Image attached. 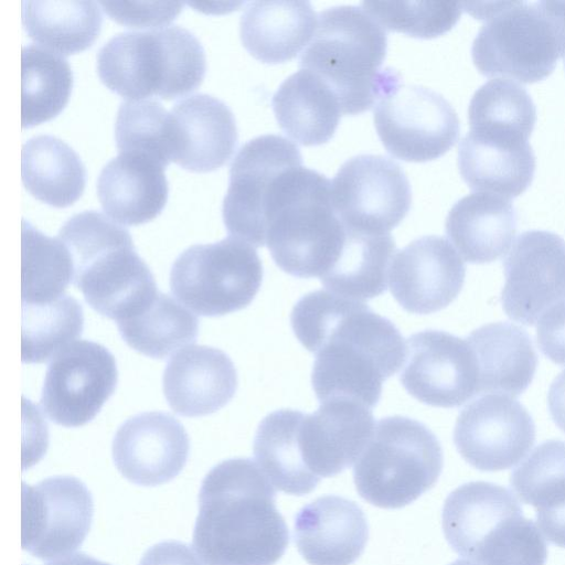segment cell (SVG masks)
<instances>
[{
    "label": "cell",
    "mask_w": 565,
    "mask_h": 565,
    "mask_svg": "<svg viewBox=\"0 0 565 565\" xmlns=\"http://www.w3.org/2000/svg\"><path fill=\"white\" fill-rule=\"evenodd\" d=\"M290 323L299 342L316 354L311 383L320 403L342 398L374 407L384 381L406 359V342L391 320L329 290L302 296Z\"/></svg>",
    "instance_id": "6da1fadb"
},
{
    "label": "cell",
    "mask_w": 565,
    "mask_h": 565,
    "mask_svg": "<svg viewBox=\"0 0 565 565\" xmlns=\"http://www.w3.org/2000/svg\"><path fill=\"white\" fill-rule=\"evenodd\" d=\"M274 486L248 458L226 459L203 478L192 544L207 565H274L289 544Z\"/></svg>",
    "instance_id": "7a4b0ae2"
},
{
    "label": "cell",
    "mask_w": 565,
    "mask_h": 565,
    "mask_svg": "<svg viewBox=\"0 0 565 565\" xmlns=\"http://www.w3.org/2000/svg\"><path fill=\"white\" fill-rule=\"evenodd\" d=\"M266 245L285 273L320 279L338 262L348 228L331 199V182L302 163L273 182L266 204Z\"/></svg>",
    "instance_id": "3957f363"
},
{
    "label": "cell",
    "mask_w": 565,
    "mask_h": 565,
    "mask_svg": "<svg viewBox=\"0 0 565 565\" xmlns=\"http://www.w3.org/2000/svg\"><path fill=\"white\" fill-rule=\"evenodd\" d=\"M57 237L70 253L73 284L102 316L118 322L158 291L128 230L102 212L86 210L72 215Z\"/></svg>",
    "instance_id": "277c9868"
},
{
    "label": "cell",
    "mask_w": 565,
    "mask_h": 565,
    "mask_svg": "<svg viewBox=\"0 0 565 565\" xmlns=\"http://www.w3.org/2000/svg\"><path fill=\"white\" fill-rule=\"evenodd\" d=\"M386 49L384 29L363 8L337 6L319 13L300 66L335 93L343 115H358L399 81L393 70L382 68Z\"/></svg>",
    "instance_id": "5b68a950"
},
{
    "label": "cell",
    "mask_w": 565,
    "mask_h": 565,
    "mask_svg": "<svg viewBox=\"0 0 565 565\" xmlns=\"http://www.w3.org/2000/svg\"><path fill=\"white\" fill-rule=\"evenodd\" d=\"M483 19L471 56L484 76L534 83L548 76L565 55V1L465 2Z\"/></svg>",
    "instance_id": "8992f818"
},
{
    "label": "cell",
    "mask_w": 565,
    "mask_h": 565,
    "mask_svg": "<svg viewBox=\"0 0 565 565\" xmlns=\"http://www.w3.org/2000/svg\"><path fill=\"white\" fill-rule=\"evenodd\" d=\"M441 524L451 548L476 565H544L546 543L508 489L486 481L456 488Z\"/></svg>",
    "instance_id": "52a82bcc"
},
{
    "label": "cell",
    "mask_w": 565,
    "mask_h": 565,
    "mask_svg": "<svg viewBox=\"0 0 565 565\" xmlns=\"http://www.w3.org/2000/svg\"><path fill=\"white\" fill-rule=\"evenodd\" d=\"M205 71L200 40L177 24L116 33L97 52L100 81L130 99L180 97L201 84Z\"/></svg>",
    "instance_id": "ba28073f"
},
{
    "label": "cell",
    "mask_w": 565,
    "mask_h": 565,
    "mask_svg": "<svg viewBox=\"0 0 565 565\" xmlns=\"http://www.w3.org/2000/svg\"><path fill=\"white\" fill-rule=\"evenodd\" d=\"M444 465L435 434L423 423L381 418L353 468L361 498L383 509L403 508L434 487Z\"/></svg>",
    "instance_id": "9c48e42d"
},
{
    "label": "cell",
    "mask_w": 565,
    "mask_h": 565,
    "mask_svg": "<svg viewBox=\"0 0 565 565\" xmlns=\"http://www.w3.org/2000/svg\"><path fill=\"white\" fill-rule=\"evenodd\" d=\"M263 281L256 249L233 236L184 249L170 270L172 294L204 317H220L247 307Z\"/></svg>",
    "instance_id": "30bf717a"
},
{
    "label": "cell",
    "mask_w": 565,
    "mask_h": 565,
    "mask_svg": "<svg viewBox=\"0 0 565 565\" xmlns=\"http://www.w3.org/2000/svg\"><path fill=\"white\" fill-rule=\"evenodd\" d=\"M374 126L385 149L408 162L441 157L460 131L458 115L443 95L401 79L377 100Z\"/></svg>",
    "instance_id": "8fae6325"
},
{
    "label": "cell",
    "mask_w": 565,
    "mask_h": 565,
    "mask_svg": "<svg viewBox=\"0 0 565 565\" xmlns=\"http://www.w3.org/2000/svg\"><path fill=\"white\" fill-rule=\"evenodd\" d=\"M331 199L349 230L384 235L407 215L412 191L397 162L381 154H359L338 170L331 182Z\"/></svg>",
    "instance_id": "7c38bea8"
},
{
    "label": "cell",
    "mask_w": 565,
    "mask_h": 565,
    "mask_svg": "<svg viewBox=\"0 0 565 565\" xmlns=\"http://www.w3.org/2000/svg\"><path fill=\"white\" fill-rule=\"evenodd\" d=\"M94 514L87 487L73 476L22 486L21 545L41 559L67 556L84 542Z\"/></svg>",
    "instance_id": "4fadbf2b"
},
{
    "label": "cell",
    "mask_w": 565,
    "mask_h": 565,
    "mask_svg": "<svg viewBox=\"0 0 565 565\" xmlns=\"http://www.w3.org/2000/svg\"><path fill=\"white\" fill-rule=\"evenodd\" d=\"M302 163L298 147L279 135H262L244 143L230 167L222 216L228 234L253 247L266 245L265 204L274 180Z\"/></svg>",
    "instance_id": "5bb4252c"
},
{
    "label": "cell",
    "mask_w": 565,
    "mask_h": 565,
    "mask_svg": "<svg viewBox=\"0 0 565 565\" xmlns=\"http://www.w3.org/2000/svg\"><path fill=\"white\" fill-rule=\"evenodd\" d=\"M117 382L116 360L108 349L88 340L75 341L46 369L42 409L56 425L84 426L114 394Z\"/></svg>",
    "instance_id": "9a60e30c"
},
{
    "label": "cell",
    "mask_w": 565,
    "mask_h": 565,
    "mask_svg": "<svg viewBox=\"0 0 565 565\" xmlns=\"http://www.w3.org/2000/svg\"><path fill=\"white\" fill-rule=\"evenodd\" d=\"M501 303L507 316L535 324L552 307L565 302V241L542 230L521 233L503 260Z\"/></svg>",
    "instance_id": "2e32d148"
},
{
    "label": "cell",
    "mask_w": 565,
    "mask_h": 565,
    "mask_svg": "<svg viewBox=\"0 0 565 565\" xmlns=\"http://www.w3.org/2000/svg\"><path fill=\"white\" fill-rule=\"evenodd\" d=\"M399 381L409 395L434 407H458L479 394L478 365L469 342L440 330L407 339Z\"/></svg>",
    "instance_id": "e0dca14e"
},
{
    "label": "cell",
    "mask_w": 565,
    "mask_h": 565,
    "mask_svg": "<svg viewBox=\"0 0 565 565\" xmlns=\"http://www.w3.org/2000/svg\"><path fill=\"white\" fill-rule=\"evenodd\" d=\"M535 441V425L526 408L511 396L488 394L458 415L454 443L460 456L482 471L518 463Z\"/></svg>",
    "instance_id": "ac0fdd59"
},
{
    "label": "cell",
    "mask_w": 565,
    "mask_h": 565,
    "mask_svg": "<svg viewBox=\"0 0 565 565\" xmlns=\"http://www.w3.org/2000/svg\"><path fill=\"white\" fill-rule=\"evenodd\" d=\"M465 276L463 260L449 241L427 235L394 255L388 285L404 310L427 315L446 308L456 299Z\"/></svg>",
    "instance_id": "d6986e66"
},
{
    "label": "cell",
    "mask_w": 565,
    "mask_h": 565,
    "mask_svg": "<svg viewBox=\"0 0 565 565\" xmlns=\"http://www.w3.org/2000/svg\"><path fill=\"white\" fill-rule=\"evenodd\" d=\"M117 470L130 482L154 487L174 479L190 454L183 425L163 412H146L127 419L111 445Z\"/></svg>",
    "instance_id": "ffe728a7"
},
{
    "label": "cell",
    "mask_w": 565,
    "mask_h": 565,
    "mask_svg": "<svg viewBox=\"0 0 565 565\" xmlns=\"http://www.w3.org/2000/svg\"><path fill=\"white\" fill-rule=\"evenodd\" d=\"M375 425L371 408L349 399H329L312 414L301 412L297 440L307 469L318 480L341 473L355 463Z\"/></svg>",
    "instance_id": "44dd1931"
},
{
    "label": "cell",
    "mask_w": 565,
    "mask_h": 565,
    "mask_svg": "<svg viewBox=\"0 0 565 565\" xmlns=\"http://www.w3.org/2000/svg\"><path fill=\"white\" fill-rule=\"evenodd\" d=\"M164 397L181 416H206L224 407L235 395L237 372L220 349L192 344L175 353L162 376Z\"/></svg>",
    "instance_id": "7402d4cb"
},
{
    "label": "cell",
    "mask_w": 565,
    "mask_h": 565,
    "mask_svg": "<svg viewBox=\"0 0 565 565\" xmlns=\"http://www.w3.org/2000/svg\"><path fill=\"white\" fill-rule=\"evenodd\" d=\"M294 536L298 552L310 565H351L364 551L369 525L354 501L323 495L297 512Z\"/></svg>",
    "instance_id": "603a6c76"
},
{
    "label": "cell",
    "mask_w": 565,
    "mask_h": 565,
    "mask_svg": "<svg viewBox=\"0 0 565 565\" xmlns=\"http://www.w3.org/2000/svg\"><path fill=\"white\" fill-rule=\"evenodd\" d=\"M535 154L529 139L470 129L458 147L459 172L470 189L515 198L532 183Z\"/></svg>",
    "instance_id": "cb8c5ba5"
},
{
    "label": "cell",
    "mask_w": 565,
    "mask_h": 565,
    "mask_svg": "<svg viewBox=\"0 0 565 565\" xmlns=\"http://www.w3.org/2000/svg\"><path fill=\"white\" fill-rule=\"evenodd\" d=\"M164 166L132 152H118L100 170L97 194L115 221L138 225L160 214L168 199Z\"/></svg>",
    "instance_id": "d4e9b609"
},
{
    "label": "cell",
    "mask_w": 565,
    "mask_h": 565,
    "mask_svg": "<svg viewBox=\"0 0 565 565\" xmlns=\"http://www.w3.org/2000/svg\"><path fill=\"white\" fill-rule=\"evenodd\" d=\"M179 146L174 162L184 169L206 172L223 166L237 143L234 114L221 99L196 93L171 108Z\"/></svg>",
    "instance_id": "484cf974"
},
{
    "label": "cell",
    "mask_w": 565,
    "mask_h": 565,
    "mask_svg": "<svg viewBox=\"0 0 565 565\" xmlns=\"http://www.w3.org/2000/svg\"><path fill=\"white\" fill-rule=\"evenodd\" d=\"M445 228L466 262L491 263L507 253L514 238L516 211L505 196L476 191L451 206Z\"/></svg>",
    "instance_id": "4316f807"
},
{
    "label": "cell",
    "mask_w": 565,
    "mask_h": 565,
    "mask_svg": "<svg viewBox=\"0 0 565 565\" xmlns=\"http://www.w3.org/2000/svg\"><path fill=\"white\" fill-rule=\"evenodd\" d=\"M317 21L309 1H252L241 15V41L258 61L284 63L307 47Z\"/></svg>",
    "instance_id": "83f0119b"
},
{
    "label": "cell",
    "mask_w": 565,
    "mask_h": 565,
    "mask_svg": "<svg viewBox=\"0 0 565 565\" xmlns=\"http://www.w3.org/2000/svg\"><path fill=\"white\" fill-rule=\"evenodd\" d=\"M466 339L477 360L479 394L516 397L529 387L537 355L524 329L509 322H493L473 330Z\"/></svg>",
    "instance_id": "f1b7e54d"
},
{
    "label": "cell",
    "mask_w": 565,
    "mask_h": 565,
    "mask_svg": "<svg viewBox=\"0 0 565 565\" xmlns=\"http://www.w3.org/2000/svg\"><path fill=\"white\" fill-rule=\"evenodd\" d=\"M271 106L281 130L291 140L309 147L328 142L342 115L335 93L303 68L280 84Z\"/></svg>",
    "instance_id": "f546056e"
},
{
    "label": "cell",
    "mask_w": 565,
    "mask_h": 565,
    "mask_svg": "<svg viewBox=\"0 0 565 565\" xmlns=\"http://www.w3.org/2000/svg\"><path fill=\"white\" fill-rule=\"evenodd\" d=\"M522 502L535 508L536 523L553 544L565 547V441L539 445L510 477Z\"/></svg>",
    "instance_id": "4dcf8cb0"
},
{
    "label": "cell",
    "mask_w": 565,
    "mask_h": 565,
    "mask_svg": "<svg viewBox=\"0 0 565 565\" xmlns=\"http://www.w3.org/2000/svg\"><path fill=\"white\" fill-rule=\"evenodd\" d=\"M21 175L33 196L56 207L73 204L86 183V168L81 157L68 143L52 135H36L23 143Z\"/></svg>",
    "instance_id": "1f68e13d"
},
{
    "label": "cell",
    "mask_w": 565,
    "mask_h": 565,
    "mask_svg": "<svg viewBox=\"0 0 565 565\" xmlns=\"http://www.w3.org/2000/svg\"><path fill=\"white\" fill-rule=\"evenodd\" d=\"M395 250L391 234L372 235L348 228L342 253L321 284L331 292L358 301L377 297L386 291Z\"/></svg>",
    "instance_id": "d6a6232c"
},
{
    "label": "cell",
    "mask_w": 565,
    "mask_h": 565,
    "mask_svg": "<svg viewBox=\"0 0 565 565\" xmlns=\"http://www.w3.org/2000/svg\"><path fill=\"white\" fill-rule=\"evenodd\" d=\"M301 412L282 408L268 414L259 423L253 444L257 465L271 484L285 493L303 495L320 480L307 469L297 441Z\"/></svg>",
    "instance_id": "836d02e7"
},
{
    "label": "cell",
    "mask_w": 565,
    "mask_h": 565,
    "mask_svg": "<svg viewBox=\"0 0 565 565\" xmlns=\"http://www.w3.org/2000/svg\"><path fill=\"white\" fill-rule=\"evenodd\" d=\"M102 21L99 3L95 1H22V23L29 36L60 54L90 46Z\"/></svg>",
    "instance_id": "e575fe53"
},
{
    "label": "cell",
    "mask_w": 565,
    "mask_h": 565,
    "mask_svg": "<svg viewBox=\"0 0 565 565\" xmlns=\"http://www.w3.org/2000/svg\"><path fill=\"white\" fill-rule=\"evenodd\" d=\"M116 323L120 337L131 349L152 359H164L195 342L199 335L198 318L161 291Z\"/></svg>",
    "instance_id": "d590c367"
},
{
    "label": "cell",
    "mask_w": 565,
    "mask_h": 565,
    "mask_svg": "<svg viewBox=\"0 0 565 565\" xmlns=\"http://www.w3.org/2000/svg\"><path fill=\"white\" fill-rule=\"evenodd\" d=\"M72 87L73 71L62 54L35 43L22 46V128L55 117L67 104Z\"/></svg>",
    "instance_id": "8d00e7d4"
},
{
    "label": "cell",
    "mask_w": 565,
    "mask_h": 565,
    "mask_svg": "<svg viewBox=\"0 0 565 565\" xmlns=\"http://www.w3.org/2000/svg\"><path fill=\"white\" fill-rule=\"evenodd\" d=\"M83 327L82 305L70 295L22 305V362L39 364L55 358L81 337Z\"/></svg>",
    "instance_id": "74e56055"
},
{
    "label": "cell",
    "mask_w": 565,
    "mask_h": 565,
    "mask_svg": "<svg viewBox=\"0 0 565 565\" xmlns=\"http://www.w3.org/2000/svg\"><path fill=\"white\" fill-rule=\"evenodd\" d=\"M115 139L119 152L142 154L164 167L174 161L179 146L173 115L154 99L121 102L115 121Z\"/></svg>",
    "instance_id": "f35d334b"
},
{
    "label": "cell",
    "mask_w": 565,
    "mask_h": 565,
    "mask_svg": "<svg viewBox=\"0 0 565 565\" xmlns=\"http://www.w3.org/2000/svg\"><path fill=\"white\" fill-rule=\"evenodd\" d=\"M22 305L51 301L73 282L70 253L58 237H50L29 221H22Z\"/></svg>",
    "instance_id": "ab89813d"
},
{
    "label": "cell",
    "mask_w": 565,
    "mask_h": 565,
    "mask_svg": "<svg viewBox=\"0 0 565 565\" xmlns=\"http://www.w3.org/2000/svg\"><path fill=\"white\" fill-rule=\"evenodd\" d=\"M470 129L529 139L536 121V107L524 86L505 77L482 84L468 106Z\"/></svg>",
    "instance_id": "60d3db41"
},
{
    "label": "cell",
    "mask_w": 565,
    "mask_h": 565,
    "mask_svg": "<svg viewBox=\"0 0 565 565\" xmlns=\"http://www.w3.org/2000/svg\"><path fill=\"white\" fill-rule=\"evenodd\" d=\"M361 7L383 29L419 39L449 31L463 9L459 2L436 1H363Z\"/></svg>",
    "instance_id": "b9f144b4"
},
{
    "label": "cell",
    "mask_w": 565,
    "mask_h": 565,
    "mask_svg": "<svg viewBox=\"0 0 565 565\" xmlns=\"http://www.w3.org/2000/svg\"><path fill=\"white\" fill-rule=\"evenodd\" d=\"M104 11L119 23L148 28L163 25L172 21L181 11V1H99Z\"/></svg>",
    "instance_id": "7bdbcfd3"
},
{
    "label": "cell",
    "mask_w": 565,
    "mask_h": 565,
    "mask_svg": "<svg viewBox=\"0 0 565 565\" xmlns=\"http://www.w3.org/2000/svg\"><path fill=\"white\" fill-rule=\"evenodd\" d=\"M541 352L552 362L565 365V302L546 311L536 328Z\"/></svg>",
    "instance_id": "ee69618b"
},
{
    "label": "cell",
    "mask_w": 565,
    "mask_h": 565,
    "mask_svg": "<svg viewBox=\"0 0 565 565\" xmlns=\"http://www.w3.org/2000/svg\"><path fill=\"white\" fill-rule=\"evenodd\" d=\"M189 544L180 541H163L149 547L139 565H205Z\"/></svg>",
    "instance_id": "f6af8a7d"
},
{
    "label": "cell",
    "mask_w": 565,
    "mask_h": 565,
    "mask_svg": "<svg viewBox=\"0 0 565 565\" xmlns=\"http://www.w3.org/2000/svg\"><path fill=\"white\" fill-rule=\"evenodd\" d=\"M547 405L554 423L565 433V370L552 382L547 394Z\"/></svg>",
    "instance_id": "bcb514c9"
},
{
    "label": "cell",
    "mask_w": 565,
    "mask_h": 565,
    "mask_svg": "<svg viewBox=\"0 0 565 565\" xmlns=\"http://www.w3.org/2000/svg\"><path fill=\"white\" fill-rule=\"evenodd\" d=\"M46 565H110L108 563L102 562L99 559L94 558L90 555L78 552L75 554H71L64 556L60 559L51 562Z\"/></svg>",
    "instance_id": "7dc6e473"
},
{
    "label": "cell",
    "mask_w": 565,
    "mask_h": 565,
    "mask_svg": "<svg viewBox=\"0 0 565 565\" xmlns=\"http://www.w3.org/2000/svg\"><path fill=\"white\" fill-rule=\"evenodd\" d=\"M449 565H476V564L472 562H469V561H465V559H457Z\"/></svg>",
    "instance_id": "c3c4849f"
},
{
    "label": "cell",
    "mask_w": 565,
    "mask_h": 565,
    "mask_svg": "<svg viewBox=\"0 0 565 565\" xmlns=\"http://www.w3.org/2000/svg\"><path fill=\"white\" fill-rule=\"evenodd\" d=\"M564 66H565V55H564Z\"/></svg>",
    "instance_id": "681fc988"
}]
</instances>
